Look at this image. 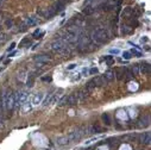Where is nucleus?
<instances>
[{"label":"nucleus","instance_id":"1","mask_svg":"<svg viewBox=\"0 0 151 150\" xmlns=\"http://www.w3.org/2000/svg\"><path fill=\"white\" fill-rule=\"evenodd\" d=\"M92 41L98 43V44H102L108 41V34L106 30L104 29H95L92 32Z\"/></svg>","mask_w":151,"mask_h":150},{"label":"nucleus","instance_id":"2","mask_svg":"<svg viewBox=\"0 0 151 150\" xmlns=\"http://www.w3.org/2000/svg\"><path fill=\"white\" fill-rule=\"evenodd\" d=\"M88 134V127H79L76 130H74V131H72L69 135H67L69 142H79L80 139H82L86 135Z\"/></svg>","mask_w":151,"mask_h":150},{"label":"nucleus","instance_id":"3","mask_svg":"<svg viewBox=\"0 0 151 150\" xmlns=\"http://www.w3.org/2000/svg\"><path fill=\"white\" fill-rule=\"evenodd\" d=\"M27 97H29V92H26V91L14 93V108L20 107L27 100Z\"/></svg>","mask_w":151,"mask_h":150},{"label":"nucleus","instance_id":"4","mask_svg":"<svg viewBox=\"0 0 151 150\" xmlns=\"http://www.w3.org/2000/svg\"><path fill=\"white\" fill-rule=\"evenodd\" d=\"M67 47V44H66V42L63 41V39H56V41H54L53 43H51V45H50V49L53 50L54 53H58V54H61V51Z\"/></svg>","mask_w":151,"mask_h":150},{"label":"nucleus","instance_id":"5","mask_svg":"<svg viewBox=\"0 0 151 150\" xmlns=\"http://www.w3.org/2000/svg\"><path fill=\"white\" fill-rule=\"evenodd\" d=\"M50 61V57L48 55H38L35 57V62L38 64V66H44L45 63H48Z\"/></svg>","mask_w":151,"mask_h":150},{"label":"nucleus","instance_id":"6","mask_svg":"<svg viewBox=\"0 0 151 150\" xmlns=\"http://www.w3.org/2000/svg\"><path fill=\"white\" fill-rule=\"evenodd\" d=\"M39 24V17L38 16H30L25 19V25L26 26H35Z\"/></svg>","mask_w":151,"mask_h":150},{"label":"nucleus","instance_id":"7","mask_svg":"<svg viewBox=\"0 0 151 150\" xmlns=\"http://www.w3.org/2000/svg\"><path fill=\"white\" fill-rule=\"evenodd\" d=\"M64 3H62L61 0H58V1H56L51 7H50V10L54 12V14H56V13H58V12H61V11H63V8H64Z\"/></svg>","mask_w":151,"mask_h":150},{"label":"nucleus","instance_id":"8","mask_svg":"<svg viewBox=\"0 0 151 150\" xmlns=\"http://www.w3.org/2000/svg\"><path fill=\"white\" fill-rule=\"evenodd\" d=\"M88 93H89V91L86 88V89H81V91H79V92H76L74 94H75V97L77 99V101H81V100H83L85 98H87Z\"/></svg>","mask_w":151,"mask_h":150},{"label":"nucleus","instance_id":"9","mask_svg":"<svg viewBox=\"0 0 151 150\" xmlns=\"http://www.w3.org/2000/svg\"><path fill=\"white\" fill-rule=\"evenodd\" d=\"M105 130L102 127H100L98 125H90L88 126V134H101Z\"/></svg>","mask_w":151,"mask_h":150},{"label":"nucleus","instance_id":"10","mask_svg":"<svg viewBox=\"0 0 151 150\" xmlns=\"http://www.w3.org/2000/svg\"><path fill=\"white\" fill-rule=\"evenodd\" d=\"M138 139H139V142L143 144H150V132H145L143 135L138 136Z\"/></svg>","mask_w":151,"mask_h":150},{"label":"nucleus","instance_id":"11","mask_svg":"<svg viewBox=\"0 0 151 150\" xmlns=\"http://www.w3.org/2000/svg\"><path fill=\"white\" fill-rule=\"evenodd\" d=\"M139 67V72H142L143 74H149L150 73V64L146 63V62H143Z\"/></svg>","mask_w":151,"mask_h":150},{"label":"nucleus","instance_id":"12","mask_svg":"<svg viewBox=\"0 0 151 150\" xmlns=\"http://www.w3.org/2000/svg\"><path fill=\"white\" fill-rule=\"evenodd\" d=\"M31 108H32V101H25V103L20 106V110H22V112H23V113L29 112Z\"/></svg>","mask_w":151,"mask_h":150},{"label":"nucleus","instance_id":"13","mask_svg":"<svg viewBox=\"0 0 151 150\" xmlns=\"http://www.w3.org/2000/svg\"><path fill=\"white\" fill-rule=\"evenodd\" d=\"M104 80L106 81V84L107 82H111V81H113V79H114V73L112 72V71H108V72H106L105 74H104Z\"/></svg>","mask_w":151,"mask_h":150},{"label":"nucleus","instance_id":"14","mask_svg":"<svg viewBox=\"0 0 151 150\" xmlns=\"http://www.w3.org/2000/svg\"><path fill=\"white\" fill-rule=\"evenodd\" d=\"M69 143H70V142H69V139H68L67 136L59 137V138L56 139V144H57V145H67V144H69Z\"/></svg>","mask_w":151,"mask_h":150},{"label":"nucleus","instance_id":"15","mask_svg":"<svg viewBox=\"0 0 151 150\" xmlns=\"http://www.w3.org/2000/svg\"><path fill=\"white\" fill-rule=\"evenodd\" d=\"M43 98H44V94H43V93H38V94H36L35 98H33V100H32V105H39V104L42 103Z\"/></svg>","mask_w":151,"mask_h":150},{"label":"nucleus","instance_id":"16","mask_svg":"<svg viewBox=\"0 0 151 150\" xmlns=\"http://www.w3.org/2000/svg\"><path fill=\"white\" fill-rule=\"evenodd\" d=\"M77 103H79V101H77L75 94L68 95V98H67V105H75V104H77Z\"/></svg>","mask_w":151,"mask_h":150},{"label":"nucleus","instance_id":"17","mask_svg":"<svg viewBox=\"0 0 151 150\" xmlns=\"http://www.w3.org/2000/svg\"><path fill=\"white\" fill-rule=\"evenodd\" d=\"M33 82H35V75H33V74H29L27 81H26L27 87H32V86H33Z\"/></svg>","mask_w":151,"mask_h":150},{"label":"nucleus","instance_id":"18","mask_svg":"<svg viewBox=\"0 0 151 150\" xmlns=\"http://www.w3.org/2000/svg\"><path fill=\"white\" fill-rule=\"evenodd\" d=\"M139 74V67L138 66H132L131 67V75L137 76Z\"/></svg>","mask_w":151,"mask_h":150},{"label":"nucleus","instance_id":"19","mask_svg":"<svg viewBox=\"0 0 151 150\" xmlns=\"http://www.w3.org/2000/svg\"><path fill=\"white\" fill-rule=\"evenodd\" d=\"M95 12V10L93 7H85L83 8V13L87 14V16H90V14H93Z\"/></svg>","mask_w":151,"mask_h":150},{"label":"nucleus","instance_id":"20","mask_svg":"<svg viewBox=\"0 0 151 150\" xmlns=\"http://www.w3.org/2000/svg\"><path fill=\"white\" fill-rule=\"evenodd\" d=\"M125 72H126V69H125V68H119L118 71H117V74H118V79H119V80L124 77Z\"/></svg>","mask_w":151,"mask_h":150},{"label":"nucleus","instance_id":"21","mask_svg":"<svg viewBox=\"0 0 151 150\" xmlns=\"http://www.w3.org/2000/svg\"><path fill=\"white\" fill-rule=\"evenodd\" d=\"M67 98H68V95H66V97H63L61 100H59V103H58V106H64V105H67Z\"/></svg>","mask_w":151,"mask_h":150},{"label":"nucleus","instance_id":"22","mask_svg":"<svg viewBox=\"0 0 151 150\" xmlns=\"http://www.w3.org/2000/svg\"><path fill=\"white\" fill-rule=\"evenodd\" d=\"M44 35V32H42V31H39V30H36V31H35V34H33V37L35 38H37V36H39V37H41V36H43ZM38 37V38H39Z\"/></svg>","mask_w":151,"mask_h":150},{"label":"nucleus","instance_id":"23","mask_svg":"<svg viewBox=\"0 0 151 150\" xmlns=\"http://www.w3.org/2000/svg\"><path fill=\"white\" fill-rule=\"evenodd\" d=\"M25 74H26V71H25V69H23V71H22L20 73H19L18 77L20 79V80H24V77H25Z\"/></svg>","mask_w":151,"mask_h":150},{"label":"nucleus","instance_id":"24","mask_svg":"<svg viewBox=\"0 0 151 150\" xmlns=\"http://www.w3.org/2000/svg\"><path fill=\"white\" fill-rule=\"evenodd\" d=\"M105 61L108 62L109 64H111V63H113V57H112V56H106V57H105Z\"/></svg>","mask_w":151,"mask_h":150},{"label":"nucleus","instance_id":"25","mask_svg":"<svg viewBox=\"0 0 151 150\" xmlns=\"http://www.w3.org/2000/svg\"><path fill=\"white\" fill-rule=\"evenodd\" d=\"M102 119H104V122H105L106 124H111V123H109V117H108L107 114H104V116H102Z\"/></svg>","mask_w":151,"mask_h":150},{"label":"nucleus","instance_id":"26","mask_svg":"<svg viewBox=\"0 0 151 150\" xmlns=\"http://www.w3.org/2000/svg\"><path fill=\"white\" fill-rule=\"evenodd\" d=\"M42 81H44V82H50V81H51V76H43V77H42Z\"/></svg>","mask_w":151,"mask_h":150},{"label":"nucleus","instance_id":"27","mask_svg":"<svg viewBox=\"0 0 151 150\" xmlns=\"http://www.w3.org/2000/svg\"><path fill=\"white\" fill-rule=\"evenodd\" d=\"M88 73L93 75V74H98V73H99V71H98V68H92V69H90V71H89Z\"/></svg>","mask_w":151,"mask_h":150},{"label":"nucleus","instance_id":"28","mask_svg":"<svg viewBox=\"0 0 151 150\" xmlns=\"http://www.w3.org/2000/svg\"><path fill=\"white\" fill-rule=\"evenodd\" d=\"M13 25V21H12V19H8V21H6V26L7 27H11Z\"/></svg>","mask_w":151,"mask_h":150},{"label":"nucleus","instance_id":"29","mask_svg":"<svg viewBox=\"0 0 151 150\" xmlns=\"http://www.w3.org/2000/svg\"><path fill=\"white\" fill-rule=\"evenodd\" d=\"M29 42H30V39H29V38H24L23 41L20 42V44H19V45H20V47H23L24 44H26V43H29Z\"/></svg>","mask_w":151,"mask_h":150},{"label":"nucleus","instance_id":"30","mask_svg":"<svg viewBox=\"0 0 151 150\" xmlns=\"http://www.w3.org/2000/svg\"><path fill=\"white\" fill-rule=\"evenodd\" d=\"M123 56H124V58H126V60H128V58H131V53H124L123 54Z\"/></svg>","mask_w":151,"mask_h":150},{"label":"nucleus","instance_id":"31","mask_svg":"<svg viewBox=\"0 0 151 150\" xmlns=\"http://www.w3.org/2000/svg\"><path fill=\"white\" fill-rule=\"evenodd\" d=\"M5 41H6V35L1 34L0 35V42H5Z\"/></svg>","mask_w":151,"mask_h":150},{"label":"nucleus","instance_id":"32","mask_svg":"<svg viewBox=\"0 0 151 150\" xmlns=\"http://www.w3.org/2000/svg\"><path fill=\"white\" fill-rule=\"evenodd\" d=\"M14 47H16V43H12V44H11V47H10V48L7 49V51H11V50H13V49H14Z\"/></svg>","mask_w":151,"mask_h":150},{"label":"nucleus","instance_id":"33","mask_svg":"<svg viewBox=\"0 0 151 150\" xmlns=\"http://www.w3.org/2000/svg\"><path fill=\"white\" fill-rule=\"evenodd\" d=\"M132 53H133V54H136V55H138V56H140V55H142V54H140L139 51H137V50H135V49L132 50Z\"/></svg>","mask_w":151,"mask_h":150},{"label":"nucleus","instance_id":"34","mask_svg":"<svg viewBox=\"0 0 151 150\" xmlns=\"http://www.w3.org/2000/svg\"><path fill=\"white\" fill-rule=\"evenodd\" d=\"M73 68H75V64H70V66L68 67V69H73Z\"/></svg>","mask_w":151,"mask_h":150},{"label":"nucleus","instance_id":"35","mask_svg":"<svg viewBox=\"0 0 151 150\" xmlns=\"http://www.w3.org/2000/svg\"><path fill=\"white\" fill-rule=\"evenodd\" d=\"M83 74H88V71H87V69H83Z\"/></svg>","mask_w":151,"mask_h":150},{"label":"nucleus","instance_id":"36","mask_svg":"<svg viewBox=\"0 0 151 150\" xmlns=\"http://www.w3.org/2000/svg\"><path fill=\"white\" fill-rule=\"evenodd\" d=\"M4 1H5V0H0V6H1V5L4 4Z\"/></svg>","mask_w":151,"mask_h":150}]
</instances>
